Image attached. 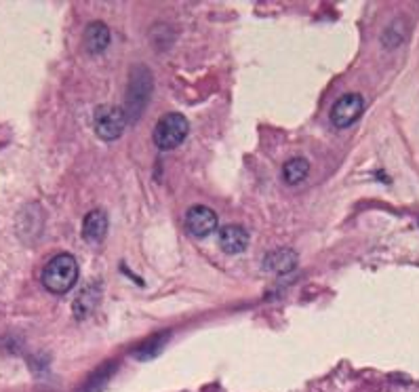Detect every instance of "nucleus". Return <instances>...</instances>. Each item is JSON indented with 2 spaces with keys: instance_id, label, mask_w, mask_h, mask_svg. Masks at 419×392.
<instances>
[{
  "instance_id": "1",
  "label": "nucleus",
  "mask_w": 419,
  "mask_h": 392,
  "mask_svg": "<svg viewBox=\"0 0 419 392\" xmlns=\"http://www.w3.org/2000/svg\"><path fill=\"white\" fill-rule=\"evenodd\" d=\"M78 281V262L70 253H59L49 259L42 270V285L51 293H68Z\"/></svg>"
},
{
  "instance_id": "2",
  "label": "nucleus",
  "mask_w": 419,
  "mask_h": 392,
  "mask_svg": "<svg viewBox=\"0 0 419 392\" xmlns=\"http://www.w3.org/2000/svg\"><path fill=\"white\" fill-rule=\"evenodd\" d=\"M188 131H190V123L184 114H177V112L165 114L154 127V144L161 150H173L180 144H184V140L188 137Z\"/></svg>"
},
{
  "instance_id": "3",
  "label": "nucleus",
  "mask_w": 419,
  "mask_h": 392,
  "mask_svg": "<svg viewBox=\"0 0 419 392\" xmlns=\"http://www.w3.org/2000/svg\"><path fill=\"white\" fill-rule=\"evenodd\" d=\"M152 93V74L148 68L137 66L131 74V82H129V91H127V118L131 123L137 121V116L142 114V110L146 108V102Z\"/></svg>"
},
{
  "instance_id": "4",
  "label": "nucleus",
  "mask_w": 419,
  "mask_h": 392,
  "mask_svg": "<svg viewBox=\"0 0 419 392\" xmlns=\"http://www.w3.org/2000/svg\"><path fill=\"white\" fill-rule=\"evenodd\" d=\"M127 125L129 118L125 108L120 106H99L93 114V129L106 142L118 140L125 133Z\"/></svg>"
},
{
  "instance_id": "5",
  "label": "nucleus",
  "mask_w": 419,
  "mask_h": 392,
  "mask_svg": "<svg viewBox=\"0 0 419 392\" xmlns=\"http://www.w3.org/2000/svg\"><path fill=\"white\" fill-rule=\"evenodd\" d=\"M363 110H365V99L363 95L358 93H350V95H344L335 102V106L331 108V123L337 127V129H346L350 125H354L361 116H363Z\"/></svg>"
},
{
  "instance_id": "6",
  "label": "nucleus",
  "mask_w": 419,
  "mask_h": 392,
  "mask_svg": "<svg viewBox=\"0 0 419 392\" xmlns=\"http://www.w3.org/2000/svg\"><path fill=\"white\" fill-rule=\"evenodd\" d=\"M186 230L196 236V238H205L211 232L217 230V213L205 207V204H196L186 213Z\"/></svg>"
},
{
  "instance_id": "7",
  "label": "nucleus",
  "mask_w": 419,
  "mask_h": 392,
  "mask_svg": "<svg viewBox=\"0 0 419 392\" xmlns=\"http://www.w3.org/2000/svg\"><path fill=\"white\" fill-rule=\"evenodd\" d=\"M217 243L223 253L238 255L244 253L249 247V232L240 226H223L217 234Z\"/></svg>"
},
{
  "instance_id": "8",
  "label": "nucleus",
  "mask_w": 419,
  "mask_h": 392,
  "mask_svg": "<svg viewBox=\"0 0 419 392\" xmlns=\"http://www.w3.org/2000/svg\"><path fill=\"white\" fill-rule=\"evenodd\" d=\"M108 234V215L101 209H93L82 219V238L91 245H97Z\"/></svg>"
},
{
  "instance_id": "9",
  "label": "nucleus",
  "mask_w": 419,
  "mask_h": 392,
  "mask_svg": "<svg viewBox=\"0 0 419 392\" xmlns=\"http://www.w3.org/2000/svg\"><path fill=\"white\" fill-rule=\"evenodd\" d=\"M110 30L104 21H93L85 27V34H82V44L89 53H104L108 47H110Z\"/></svg>"
},
{
  "instance_id": "10",
  "label": "nucleus",
  "mask_w": 419,
  "mask_h": 392,
  "mask_svg": "<svg viewBox=\"0 0 419 392\" xmlns=\"http://www.w3.org/2000/svg\"><path fill=\"white\" fill-rule=\"evenodd\" d=\"M297 266V253L293 249H276L265 255L263 268L274 274H287Z\"/></svg>"
},
{
  "instance_id": "11",
  "label": "nucleus",
  "mask_w": 419,
  "mask_h": 392,
  "mask_svg": "<svg viewBox=\"0 0 419 392\" xmlns=\"http://www.w3.org/2000/svg\"><path fill=\"white\" fill-rule=\"evenodd\" d=\"M99 300H101V285L95 283V285L85 287V289L80 291V295L76 298V302H74V314H76L78 319L89 317V314L97 308Z\"/></svg>"
},
{
  "instance_id": "12",
  "label": "nucleus",
  "mask_w": 419,
  "mask_h": 392,
  "mask_svg": "<svg viewBox=\"0 0 419 392\" xmlns=\"http://www.w3.org/2000/svg\"><path fill=\"white\" fill-rule=\"evenodd\" d=\"M169 340H171V333H169V331H163V333H158V336H152V338H148L144 344H139V346L133 350V357H135L137 361H152V359H156V357L163 353V348L167 346Z\"/></svg>"
},
{
  "instance_id": "13",
  "label": "nucleus",
  "mask_w": 419,
  "mask_h": 392,
  "mask_svg": "<svg viewBox=\"0 0 419 392\" xmlns=\"http://www.w3.org/2000/svg\"><path fill=\"white\" fill-rule=\"evenodd\" d=\"M114 374H116V361L104 363V365L82 384V388L78 392H101L108 386V382L112 380Z\"/></svg>"
},
{
  "instance_id": "14",
  "label": "nucleus",
  "mask_w": 419,
  "mask_h": 392,
  "mask_svg": "<svg viewBox=\"0 0 419 392\" xmlns=\"http://www.w3.org/2000/svg\"><path fill=\"white\" fill-rule=\"evenodd\" d=\"M308 173H310V163H308V159H304V157L291 159V161H287L284 167H282V180H284L289 186L304 182V180L308 178Z\"/></svg>"
}]
</instances>
